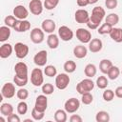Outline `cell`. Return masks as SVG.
I'll return each mask as SVG.
<instances>
[{"instance_id": "cell-43", "label": "cell", "mask_w": 122, "mask_h": 122, "mask_svg": "<svg viewBox=\"0 0 122 122\" xmlns=\"http://www.w3.org/2000/svg\"><path fill=\"white\" fill-rule=\"evenodd\" d=\"M44 115H45V112H40V111H37L35 108L32 109L31 111V117L33 120H36V121H40L44 118Z\"/></svg>"}, {"instance_id": "cell-34", "label": "cell", "mask_w": 122, "mask_h": 122, "mask_svg": "<svg viewBox=\"0 0 122 122\" xmlns=\"http://www.w3.org/2000/svg\"><path fill=\"white\" fill-rule=\"evenodd\" d=\"M108 84H109V81H108V79H107L106 76L101 75V76L97 77V79H96V86L99 89H101V90L106 89L107 86H108Z\"/></svg>"}, {"instance_id": "cell-50", "label": "cell", "mask_w": 122, "mask_h": 122, "mask_svg": "<svg viewBox=\"0 0 122 122\" xmlns=\"http://www.w3.org/2000/svg\"><path fill=\"white\" fill-rule=\"evenodd\" d=\"M98 0H90V4H95Z\"/></svg>"}, {"instance_id": "cell-36", "label": "cell", "mask_w": 122, "mask_h": 122, "mask_svg": "<svg viewBox=\"0 0 122 122\" xmlns=\"http://www.w3.org/2000/svg\"><path fill=\"white\" fill-rule=\"evenodd\" d=\"M44 73H45L47 76H49V77H53V76H55V75L57 74V70H56V68H55L54 66H52V65H48V66H46V68L44 69Z\"/></svg>"}, {"instance_id": "cell-6", "label": "cell", "mask_w": 122, "mask_h": 122, "mask_svg": "<svg viewBox=\"0 0 122 122\" xmlns=\"http://www.w3.org/2000/svg\"><path fill=\"white\" fill-rule=\"evenodd\" d=\"M13 49H14L16 57L19 58V59L25 58V57L28 55L29 51H30L29 46L26 45V44H24V43H22V42H17V43L14 45V48H13Z\"/></svg>"}, {"instance_id": "cell-2", "label": "cell", "mask_w": 122, "mask_h": 122, "mask_svg": "<svg viewBox=\"0 0 122 122\" xmlns=\"http://www.w3.org/2000/svg\"><path fill=\"white\" fill-rule=\"evenodd\" d=\"M94 88V83L91 78H85L81 80L77 85H76V92L80 93L81 95L85 92H92V90Z\"/></svg>"}, {"instance_id": "cell-41", "label": "cell", "mask_w": 122, "mask_h": 122, "mask_svg": "<svg viewBox=\"0 0 122 122\" xmlns=\"http://www.w3.org/2000/svg\"><path fill=\"white\" fill-rule=\"evenodd\" d=\"M93 100V96L92 94L91 93V92H85L82 94V97H81V102L84 104V105H90Z\"/></svg>"}, {"instance_id": "cell-18", "label": "cell", "mask_w": 122, "mask_h": 122, "mask_svg": "<svg viewBox=\"0 0 122 122\" xmlns=\"http://www.w3.org/2000/svg\"><path fill=\"white\" fill-rule=\"evenodd\" d=\"M56 28V24L51 19H45L41 24V29L47 33H53Z\"/></svg>"}, {"instance_id": "cell-20", "label": "cell", "mask_w": 122, "mask_h": 122, "mask_svg": "<svg viewBox=\"0 0 122 122\" xmlns=\"http://www.w3.org/2000/svg\"><path fill=\"white\" fill-rule=\"evenodd\" d=\"M13 50L14 49L12 48V46L10 43H4L0 47V57L3 58V59L10 57L11 55Z\"/></svg>"}, {"instance_id": "cell-4", "label": "cell", "mask_w": 122, "mask_h": 122, "mask_svg": "<svg viewBox=\"0 0 122 122\" xmlns=\"http://www.w3.org/2000/svg\"><path fill=\"white\" fill-rule=\"evenodd\" d=\"M80 107V101L77 98L71 97L68 99L64 104V109L68 113H74Z\"/></svg>"}, {"instance_id": "cell-28", "label": "cell", "mask_w": 122, "mask_h": 122, "mask_svg": "<svg viewBox=\"0 0 122 122\" xmlns=\"http://www.w3.org/2000/svg\"><path fill=\"white\" fill-rule=\"evenodd\" d=\"M67 112L65 110H57L55 112H54V120L56 122H66L67 119H68V116H67Z\"/></svg>"}, {"instance_id": "cell-46", "label": "cell", "mask_w": 122, "mask_h": 122, "mask_svg": "<svg viewBox=\"0 0 122 122\" xmlns=\"http://www.w3.org/2000/svg\"><path fill=\"white\" fill-rule=\"evenodd\" d=\"M7 121H9V122H20V117H19L17 114L11 113L10 115L8 116Z\"/></svg>"}, {"instance_id": "cell-16", "label": "cell", "mask_w": 122, "mask_h": 122, "mask_svg": "<svg viewBox=\"0 0 122 122\" xmlns=\"http://www.w3.org/2000/svg\"><path fill=\"white\" fill-rule=\"evenodd\" d=\"M15 75L19 77H28V66L24 62H18L14 66Z\"/></svg>"}, {"instance_id": "cell-3", "label": "cell", "mask_w": 122, "mask_h": 122, "mask_svg": "<svg viewBox=\"0 0 122 122\" xmlns=\"http://www.w3.org/2000/svg\"><path fill=\"white\" fill-rule=\"evenodd\" d=\"M30 82L33 86L35 87H40L43 85L44 82V76H43V71L41 69L35 68L31 71L30 73Z\"/></svg>"}, {"instance_id": "cell-13", "label": "cell", "mask_w": 122, "mask_h": 122, "mask_svg": "<svg viewBox=\"0 0 122 122\" xmlns=\"http://www.w3.org/2000/svg\"><path fill=\"white\" fill-rule=\"evenodd\" d=\"M34 108L37 110V111H40V112H46L47 108H48V98H47V95L46 94H40L36 97V100H35V104H34Z\"/></svg>"}, {"instance_id": "cell-23", "label": "cell", "mask_w": 122, "mask_h": 122, "mask_svg": "<svg viewBox=\"0 0 122 122\" xmlns=\"http://www.w3.org/2000/svg\"><path fill=\"white\" fill-rule=\"evenodd\" d=\"M110 37L116 43L122 42V29L121 28H112V31L110 32Z\"/></svg>"}, {"instance_id": "cell-17", "label": "cell", "mask_w": 122, "mask_h": 122, "mask_svg": "<svg viewBox=\"0 0 122 122\" xmlns=\"http://www.w3.org/2000/svg\"><path fill=\"white\" fill-rule=\"evenodd\" d=\"M14 30L17 32H25L30 29V23L28 20H17L15 26H14Z\"/></svg>"}, {"instance_id": "cell-1", "label": "cell", "mask_w": 122, "mask_h": 122, "mask_svg": "<svg viewBox=\"0 0 122 122\" xmlns=\"http://www.w3.org/2000/svg\"><path fill=\"white\" fill-rule=\"evenodd\" d=\"M105 10L100 7V6H96L92 9V15H90V19L87 23V26L89 29L91 30H96L99 28L100 23L102 22V20L105 17Z\"/></svg>"}, {"instance_id": "cell-35", "label": "cell", "mask_w": 122, "mask_h": 122, "mask_svg": "<svg viewBox=\"0 0 122 122\" xmlns=\"http://www.w3.org/2000/svg\"><path fill=\"white\" fill-rule=\"evenodd\" d=\"M17 20H18V19H17L14 15H8V16L5 17L4 23H5L6 26H8V27H10V28H14V26H15Z\"/></svg>"}, {"instance_id": "cell-31", "label": "cell", "mask_w": 122, "mask_h": 122, "mask_svg": "<svg viewBox=\"0 0 122 122\" xmlns=\"http://www.w3.org/2000/svg\"><path fill=\"white\" fill-rule=\"evenodd\" d=\"M95 120L97 122H109L110 114L105 111H99L95 115Z\"/></svg>"}, {"instance_id": "cell-27", "label": "cell", "mask_w": 122, "mask_h": 122, "mask_svg": "<svg viewBox=\"0 0 122 122\" xmlns=\"http://www.w3.org/2000/svg\"><path fill=\"white\" fill-rule=\"evenodd\" d=\"M0 112L2 115H5V116H9L10 115L11 113H13V107L11 104L10 103H3L0 107Z\"/></svg>"}, {"instance_id": "cell-5", "label": "cell", "mask_w": 122, "mask_h": 122, "mask_svg": "<svg viewBox=\"0 0 122 122\" xmlns=\"http://www.w3.org/2000/svg\"><path fill=\"white\" fill-rule=\"evenodd\" d=\"M70 76L67 73H59L55 77V86L58 90H65L70 84Z\"/></svg>"}, {"instance_id": "cell-42", "label": "cell", "mask_w": 122, "mask_h": 122, "mask_svg": "<svg viewBox=\"0 0 122 122\" xmlns=\"http://www.w3.org/2000/svg\"><path fill=\"white\" fill-rule=\"evenodd\" d=\"M16 96L20 100H25L29 97V91L23 87H21L17 92H16Z\"/></svg>"}, {"instance_id": "cell-7", "label": "cell", "mask_w": 122, "mask_h": 122, "mask_svg": "<svg viewBox=\"0 0 122 122\" xmlns=\"http://www.w3.org/2000/svg\"><path fill=\"white\" fill-rule=\"evenodd\" d=\"M44 30L40 28H34L31 30L30 31V40L32 43L34 44H40L44 41V38H45V34H44Z\"/></svg>"}, {"instance_id": "cell-26", "label": "cell", "mask_w": 122, "mask_h": 122, "mask_svg": "<svg viewBox=\"0 0 122 122\" xmlns=\"http://www.w3.org/2000/svg\"><path fill=\"white\" fill-rule=\"evenodd\" d=\"M10 36V29L8 26H2L0 27V42L7 41Z\"/></svg>"}, {"instance_id": "cell-12", "label": "cell", "mask_w": 122, "mask_h": 122, "mask_svg": "<svg viewBox=\"0 0 122 122\" xmlns=\"http://www.w3.org/2000/svg\"><path fill=\"white\" fill-rule=\"evenodd\" d=\"M48 60V52L45 50L39 51L34 56H33V62L38 67H44Z\"/></svg>"}, {"instance_id": "cell-45", "label": "cell", "mask_w": 122, "mask_h": 122, "mask_svg": "<svg viewBox=\"0 0 122 122\" xmlns=\"http://www.w3.org/2000/svg\"><path fill=\"white\" fill-rule=\"evenodd\" d=\"M117 0H106L105 1V6L107 9L109 10H112V9H115L117 7Z\"/></svg>"}, {"instance_id": "cell-9", "label": "cell", "mask_w": 122, "mask_h": 122, "mask_svg": "<svg viewBox=\"0 0 122 122\" xmlns=\"http://www.w3.org/2000/svg\"><path fill=\"white\" fill-rule=\"evenodd\" d=\"M58 36L61 40L68 42L71 41L73 37V31L67 26H61L58 29Z\"/></svg>"}, {"instance_id": "cell-19", "label": "cell", "mask_w": 122, "mask_h": 122, "mask_svg": "<svg viewBox=\"0 0 122 122\" xmlns=\"http://www.w3.org/2000/svg\"><path fill=\"white\" fill-rule=\"evenodd\" d=\"M103 48V43L99 38H93L89 42V50L95 53V52H99Z\"/></svg>"}, {"instance_id": "cell-33", "label": "cell", "mask_w": 122, "mask_h": 122, "mask_svg": "<svg viewBox=\"0 0 122 122\" xmlns=\"http://www.w3.org/2000/svg\"><path fill=\"white\" fill-rule=\"evenodd\" d=\"M119 74H120V70L116 66H112L110 69V71H108V73H107L109 79H111V80H115L119 76Z\"/></svg>"}, {"instance_id": "cell-24", "label": "cell", "mask_w": 122, "mask_h": 122, "mask_svg": "<svg viewBox=\"0 0 122 122\" xmlns=\"http://www.w3.org/2000/svg\"><path fill=\"white\" fill-rule=\"evenodd\" d=\"M112 66L113 65H112V63L111 60H109V59H102L100 61V63H99V70H100V71L102 73L107 74L108 71H110V69Z\"/></svg>"}, {"instance_id": "cell-14", "label": "cell", "mask_w": 122, "mask_h": 122, "mask_svg": "<svg viewBox=\"0 0 122 122\" xmlns=\"http://www.w3.org/2000/svg\"><path fill=\"white\" fill-rule=\"evenodd\" d=\"M74 19L79 24H87L89 19H90V14H89V12L86 10L79 9V10H77L75 11Z\"/></svg>"}, {"instance_id": "cell-29", "label": "cell", "mask_w": 122, "mask_h": 122, "mask_svg": "<svg viewBox=\"0 0 122 122\" xmlns=\"http://www.w3.org/2000/svg\"><path fill=\"white\" fill-rule=\"evenodd\" d=\"M105 22L108 23L109 25L114 27L118 22H119V16L116 13H110L106 16L105 18Z\"/></svg>"}, {"instance_id": "cell-49", "label": "cell", "mask_w": 122, "mask_h": 122, "mask_svg": "<svg viewBox=\"0 0 122 122\" xmlns=\"http://www.w3.org/2000/svg\"><path fill=\"white\" fill-rule=\"evenodd\" d=\"M77 5L79 7H86L90 5V0H77Z\"/></svg>"}, {"instance_id": "cell-38", "label": "cell", "mask_w": 122, "mask_h": 122, "mask_svg": "<svg viewBox=\"0 0 122 122\" xmlns=\"http://www.w3.org/2000/svg\"><path fill=\"white\" fill-rule=\"evenodd\" d=\"M54 92V87L51 83H46L42 85V92L46 95H51Z\"/></svg>"}, {"instance_id": "cell-25", "label": "cell", "mask_w": 122, "mask_h": 122, "mask_svg": "<svg viewBox=\"0 0 122 122\" xmlns=\"http://www.w3.org/2000/svg\"><path fill=\"white\" fill-rule=\"evenodd\" d=\"M84 72H85V75L89 78H92L93 76L96 75V72H97V69L95 67L94 64H87L85 69H84Z\"/></svg>"}, {"instance_id": "cell-22", "label": "cell", "mask_w": 122, "mask_h": 122, "mask_svg": "<svg viewBox=\"0 0 122 122\" xmlns=\"http://www.w3.org/2000/svg\"><path fill=\"white\" fill-rule=\"evenodd\" d=\"M47 44L49 48L51 50L57 49L59 46V36L54 33H50V35L47 38Z\"/></svg>"}, {"instance_id": "cell-10", "label": "cell", "mask_w": 122, "mask_h": 122, "mask_svg": "<svg viewBox=\"0 0 122 122\" xmlns=\"http://www.w3.org/2000/svg\"><path fill=\"white\" fill-rule=\"evenodd\" d=\"M29 9L30 13L33 15H39L43 11L44 4L41 2V0H30L29 3Z\"/></svg>"}, {"instance_id": "cell-30", "label": "cell", "mask_w": 122, "mask_h": 122, "mask_svg": "<svg viewBox=\"0 0 122 122\" xmlns=\"http://www.w3.org/2000/svg\"><path fill=\"white\" fill-rule=\"evenodd\" d=\"M63 68H64V70L67 73H72L76 70V63L72 60H68L64 63Z\"/></svg>"}, {"instance_id": "cell-15", "label": "cell", "mask_w": 122, "mask_h": 122, "mask_svg": "<svg viewBox=\"0 0 122 122\" xmlns=\"http://www.w3.org/2000/svg\"><path fill=\"white\" fill-rule=\"evenodd\" d=\"M12 12H13V15L19 20H25L29 16V10L23 5H17L13 9Z\"/></svg>"}, {"instance_id": "cell-52", "label": "cell", "mask_w": 122, "mask_h": 122, "mask_svg": "<svg viewBox=\"0 0 122 122\" xmlns=\"http://www.w3.org/2000/svg\"><path fill=\"white\" fill-rule=\"evenodd\" d=\"M121 73H122V71H121Z\"/></svg>"}, {"instance_id": "cell-21", "label": "cell", "mask_w": 122, "mask_h": 122, "mask_svg": "<svg viewBox=\"0 0 122 122\" xmlns=\"http://www.w3.org/2000/svg\"><path fill=\"white\" fill-rule=\"evenodd\" d=\"M87 53H88V49L83 45H77L73 48V55L78 59H82L86 57Z\"/></svg>"}, {"instance_id": "cell-39", "label": "cell", "mask_w": 122, "mask_h": 122, "mask_svg": "<svg viewBox=\"0 0 122 122\" xmlns=\"http://www.w3.org/2000/svg\"><path fill=\"white\" fill-rule=\"evenodd\" d=\"M58 4H59V0H45L44 8L48 10H53L54 8H56Z\"/></svg>"}, {"instance_id": "cell-32", "label": "cell", "mask_w": 122, "mask_h": 122, "mask_svg": "<svg viewBox=\"0 0 122 122\" xmlns=\"http://www.w3.org/2000/svg\"><path fill=\"white\" fill-rule=\"evenodd\" d=\"M112 26H111V25H109L108 23H104V24H102L98 29H97V32L99 33V34H101V35H104V34H110V32L112 31Z\"/></svg>"}, {"instance_id": "cell-48", "label": "cell", "mask_w": 122, "mask_h": 122, "mask_svg": "<svg viewBox=\"0 0 122 122\" xmlns=\"http://www.w3.org/2000/svg\"><path fill=\"white\" fill-rule=\"evenodd\" d=\"M114 94H115L116 97H118V98H122V86H119V87H117V88L115 89V91H114Z\"/></svg>"}, {"instance_id": "cell-8", "label": "cell", "mask_w": 122, "mask_h": 122, "mask_svg": "<svg viewBox=\"0 0 122 122\" xmlns=\"http://www.w3.org/2000/svg\"><path fill=\"white\" fill-rule=\"evenodd\" d=\"M1 95L5 98H12L15 95V87L14 84L10 83V82H7L3 85L2 89H1Z\"/></svg>"}, {"instance_id": "cell-44", "label": "cell", "mask_w": 122, "mask_h": 122, "mask_svg": "<svg viewBox=\"0 0 122 122\" xmlns=\"http://www.w3.org/2000/svg\"><path fill=\"white\" fill-rule=\"evenodd\" d=\"M27 112H28V104L24 100H22L17 105V112L19 114H26Z\"/></svg>"}, {"instance_id": "cell-11", "label": "cell", "mask_w": 122, "mask_h": 122, "mask_svg": "<svg viewBox=\"0 0 122 122\" xmlns=\"http://www.w3.org/2000/svg\"><path fill=\"white\" fill-rule=\"evenodd\" d=\"M76 37L80 42L86 44L92 40V33L87 29L79 28L76 30Z\"/></svg>"}, {"instance_id": "cell-47", "label": "cell", "mask_w": 122, "mask_h": 122, "mask_svg": "<svg viewBox=\"0 0 122 122\" xmlns=\"http://www.w3.org/2000/svg\"><path fill=\"white\" fill-rule=\"evenodd\" d=\"M70 121L71 122H82L83 119L80 115L78 114H72L71 117H70Z\"/></svg>"}, {"instance_id": "cell-40", "label": "cell", "mask_w": 122, "mask_h": 122, "mask_svg": "<svg viewBox=\"0 0 122 122\" xmlns=\"http://www.w3.org/2000/svg\"><path fill=\"white\" fill-rule=\"evenodd\" d=\"M114 92L112 91V90H110V89H107V90H105L104 92H103V94H102V96H103V99L106 101V102H110V101H112L113 98H114Z\"/></svg>"}, {"instance_id": "cell-37", "label": "cell", "mask_w": 122, "mask_h": 122, "mask_svg": "<svg viewBox=\"0 0 122 122\" xmlns=\"http://www.w3.org/2000/svg\"><path fill=\"white\" fill-rule=\"evenodd\" d=\"M28 81H29V78L28 77H19L17 75H14V77H13V82L18 87H24V86H26L28 84Z\"/></svg>"}, {"instance_id": "cell-51", "label": "cell", "mask_w": 122, "mask_h": 122, "mask_svg": "<svg viewBox=\"0 0 122 122\" xmlns=\"http://www.w3.org/2000/svg\"><path fill=\"white\" fill-rule=\"evenodd\" d=\"M24 122H32V119H25Z\"/></svg>"}]
</instances>
